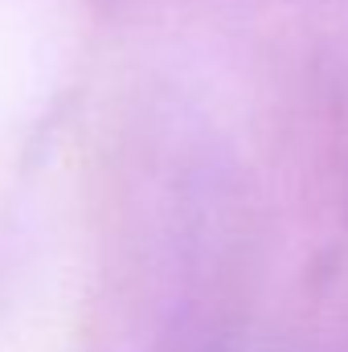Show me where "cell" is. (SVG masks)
Instances as JSON below:
<instances>
[{
    "label": "cell",
    "mask_w": 348,
    "mask_h": 352,
    "mask_svg": "<svg viewBox=\"0 0 348 352\" xmlns=\"http://www.w3.org/2000/svg\"><path fill=\"white\" fill-rule=\"evenodd\" d=\"M226 352H283V349H259V344H246V349H226Z\"/></svg>",
    "instance_id": "obj_1"
}]
</instances>
